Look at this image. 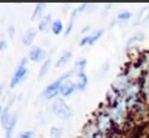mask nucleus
<instances>
[{"mask_svg": "<svg viewBox=\"0 0 149 138\" xmlns=\"http://www.w3.org/2000/svg\"><path fill=\"white\" fill-rule=\"evenodd\" d=\"M50 67H51V60H50V59H47L46 61H45L43 64H42L41 69H39V73H38V77H39V78H43V77L46 76L47 73H49Z\"/></svg>", "mask_w": 149, "mask_h": 138, "instance_id": "12", "label": "nucleus"}, {"mask_svg": "<svg viewBox=\"0 0 149 138\" xmlns=\"http://www.w3.org/2000/svg\"><path fill=\"white\" fill-rule=\"evenodd\" d=\"M50 136H51V138H62L63 130L60 128H58V126H52L50 129Z\"/></svg>", "mask_w": 149, "mask_h": 138, "instance_id": "18", "label": "nucleus"}, {"mask_svg": "<svg viewBox=\"0 0 149 138\" xmlns=\"http://www.w3.org/2000/svg\"><path fill=\"white\" fill-rule=\"evenodd\" d=\"M17 138H34V132H31V130L22 132V133L18 134Z\"/></svg>", "mask_w": 149, "mask_h": 138, "instance_id": "21", "label": "nucleus"}, {"mask_svg": "<svg viewBox=\"0 0 149 138\" xmlns=\"http://www.w3.org/2000/svg\"><path fill=\"white\" fill-rule=\"evenodd\" d=\"M28 73H29V69L24 65H18L17 70L15 72L12 77V81H10V87H15L16 85H18L20 82H22L24 79L28 77Z\"/></svg>", "mask_w": 149, "mask_h": 138, "instance_id": "3", "label": "nucleus"}, {"mask_svg": "<svg viewBox=\"0 0 149 138\" xmlns=\"http://www.w3.org/2000/svg\"><path fill=\"white\" fill-rule=\"evenodd\" d=\"M51 111L56 117H60V119H70L72 116V110L70 108V106L63 99H60V98L56 99L55 102H52Z\"/></svg>", "mask_w": 149, "mask_h": 138, "instance_id": "2", "label": "nucleus"}, {"mask_svg": "<svg viewBox=\"0 0 149 138\" xmlns=\"http://www.w3.org/2000/svg\"><path fill=\"white\" fill-rule=\"evenodd\" d=\"M89 29H90V26H86V28H85V29H82V33H86V31L89 30Z\"/></svg>", "mask_w": 149, "mask_h": 138, "instance_id": "27", "label": "nucleus"}, {"mask_svg": "<svg viewBox=\"0 0 149 138\" xmlns=\"http://www.w3.org/2000/svg\"><path fill=\"white\" fill-rule=\"evenodd\" d=\"M45 7H46V4H43V3H39V4H37L36 8H34L33 16H31V20H36V18H38V16H41L42 12H43V8Z\"/></svg>", "mask_w": 149, "mask_h": 138, "instance_id": "17", "label": "nucleus"}, {"mask_svg": "<svg viewBox=\"0 0 149 138\" xmlns=\"http://www.w3.org/2000/svg\"><path fill=\"white\" fill-rule=\"evenodd\" d=\"M80 46H85V44H88V37H84V38L80 41Z\"/></svg>", "mask_w": 149, "mask_h": 138, "instance_id": "25", "label": "nucleus"}, {"mask_svg": "<svg viewBox=\"0 0 149 138\" xmlns=\"http://www.w3.org/2000/svg\"><path fill=\"white\" fill-rule=\"evenodd\" d=\"M85 65H86V61H85V59H81L80 61H77L76 64V73H85Z\"/></svg>", "mask_w": 149, "mask_h": 138, "instance_id": "20", "label": "nucleus"}, {"mask_svg": "<svg viewBox=\"0 0 149 138\" xmlns=\"http://www.w3.org/2000/svg\"><path fill=\"white\" fill-rule=\"evenodd\" d=\"M16 121H17V115H13L9 125H8V128L5 129V138H12V133H13V129H15Z\"/></svg>", "mask_w": 149, "mask_h": 138, "instance_id": "13", "label": "nucleus"}, {"mask_svg": "<svg viewBox=\"0 0 149 138\" xmlns=\"http://www.w3.org/2000/svg\"><path fill=\"white\" fill-rule=\"evenodd\" d=\"M102 35H103V30H102V29H101V30H97L94 34H93V35L88 37V44H90V46H92V44H94Z\"/></svg>", "mask_w": 149, "mask_h": 138, "instance_id": "15", "label": "nucleus"}, {"mask_svg": "<svg viewBox=\"0 0 149 138\" xmlns=\"http://www.w3.org/2000/svg\"><path fill=\"white\" fill-rule=\"evenodd\" d=\"M131 12H128V10H124V12H122V13H119L118 14V21L119 22H126V21H128L130 18H131Z\"/></svg>", "mask_w": 149, "mask_h": 138, "instance_id": "19", "label": "nucleus"}, {"mask_svg": "<svg viewBox=\"0 0 149 138\" xmlns=\"http://www.w3.org/2000/svg\"><path fill=\"white\" fill-rule=\"evenodd\" d=\"M73 74H76V70L68 72V73L63 74V76L59 77L55 82H52V83H50L49 86H46V89L43 90V97L47 98V99H50V98H54L55 95H58L59 94V90H60V86H62L63 81L67 79V78H70V77H72Z\"/></svg>", "mask_w": 149, "mask_h": 138, "instance_id": "1", "label": "nucleus"}, {"mask_svg": "<svg viewBox=\"0 0 149 138\" xmlns=\"http://www.w3.org/2000/svg\"><path fill=\"white\" fill-rule=\"evenodd\" d=\"M5 50H7V42L0 41V51H5Z\"/></svg>", "mask_w": 149, "mask_h": 138, "instance_id": "23", "label": "nucleus"}, {"mask_svg": "<svg viewBox=\"0 0 149 138\" xmlns=\"http://www.w3.org/2000/svg\"><path fill=\"white\" fill-rule=\"evenodd\" d=\"M36 35H37V30H36V29H29V30H26L25 34H24V37H22L24 46H30V44L33 43Z\"/></svg>", "mask_w": 149, "mask_h": 138, "instance_id": "7", "label": "nucleus"}, {"mask_svg": "<svg viewBox=\"0 0 149 138\" xmlns=\"http://www.w3.org/2000/svg\"><path fill=\"white\" fill-rule=\"evenodd\" d=\"M51 30H52V33H54L55 35H59V34L63 31V23H62V21H60V20L54 21V22H52V25H51Z\"/></svg>", "mask_w": 149, "mask_h": 138, "instance_id": "16", "label": "nucleus"}, {"mask_svg": "<svg viewBox=\"0 0 149 138\" xmlns=\"http://www.w3.org/2000/svg\"><path fill=\"white\" fill-rule=\"evenodd\" d=\"M0 90H1V86H0Z\"/></svg>", "mask_w": 149, "mask_h": 138, "instance_id": "30", "label": "nucleus"}, {"mask_svg": "<svg viewBox=\"0 0 149 138\" xmlns=\"http://www.w3.org/2000/svg\"><path fill=\"white\" fill-rule=\"evenodd\" d=\"M72 59V54H71L70 51H67V52H64V54L62 55V57L59 59V61L56 63V67L59 68V67H63V65H65L70 60Z\"/></svg>", "mask_w": 149, "mask_h": 138, "instance_id": "14", "label": "nucleus"}, {"mask_svg": "<svg viewBox=\"0 0 149 138\" xmlns=\"http://www.w3.org/2000/svg\"><path fill=\"white\" fill-rule=\"evenodd\" d=\"M10 120H12V116H10V113H9V110L5 108V111L1 115V126L3 128L7 129L8 125H9V123H10Z\"/></svg>", "mask_w": 149, "mask_h": 138, "instance_id": "11", "label": "nucleus"}, {"mask_svg": "<svg viewBox=\"0 0 149 138\" xmlns=\"http://www.w3.org/2000/svg\"><path fill=\"white\" fill-rule=\"evenodd\" d=\"M107 68H109V63H106L105 67H103V72H106V69H107Z\"/></svg>", "mask_w": 149, "mask_h": 138, "instance_id": "28", "label": "nucleus"}, {"mask_svg": "<svg viewBox=\"0 0 149 138\" xmlns=\"http://www.w3.org/2000/svg\"><path fill=\"white\" fill-rule=\"evenodd\" d=\"M88 138H105V136H103L101 132H97L95 134H93V136H90V137H88Z\"/></svg>", "mask_w": 149, "mask_h": 138, "instance_id": "24", "label": "nucleus"}, {"mask_svg": "<svg viewBox=\"0 0 149 138\" xmlns=\"http://www.w3.org/2000/svg\"><path fill=\"white\" fill-rule=\"evenodd\" d=\"M46 51L42 48H39V47H33L30 51V54H29V59L31 60V61H41V60H43L45 57H46Z\"/></svg>", "mask_w": 149, "mask_h": 138, "instance_id": "6", "label": "nucleus"}, {"mask_svg": "<svg viewBox=\"0 0 149 138\" xmlns=\"http://www.w3.org/2000/svg\"><path fill=\"white\" fill-rule=\"evenodd\" d=\"M76 89H77L76 82L71 81V78H67L63 81L62 86H60V90H59V94L63 95V97H70L71 94H73V91Z\"/></svg>", "mask_w": 149, "mask_h": 138, "instance_id": "5", "label": "nucleus"}, {"mask_svg": "<svg viewBox=\"0 0 149 138\" xmlns=\"http://www.w3.org/2000/svg\"><path fill=\"white\" fill-rule=\"evenodd\" d=\"M13 34H15V26H9V35L13 37Z\"/></svg>", "mask_w": 149, "mask_h": 138, "instance_id": "26", "label": "nucleus"}, {"mask_svg": "<svg viewBox=\"0 0 149 138\" xmlns=\"http://www.w3.org/2000/svg\"><path fill=\"white\" fill-rule=\"evenodd\" d=\"M122 116H123V106L122 104H118L116 107H114L110 112V117L113 119L114 121L116 123H120L122 121Z\"/></svg>", "mask_w": 149, "mask_h": 138, "instance_id": "8", "label": "nucleus"}, {"mask_svg": "<svg viewBox=\"0 0 149 138\" xmlns=\"http://www.w3.org/2000/svg\"><path fill=\"white\" fill-rule=\"evenodd\" d=\"M77 76V81H76V87L79 90H84L88 85V77L85 76V73H76Z\"/></svg>", "mask_w": 149, "mask_h": 138, "instance_id": "9", "label": "nucleus"}, {"mask_svg": "<svg viewBox=\"0 0 149 138\" xmlns=\"http://www.w3.org/2000/svg\"><path fill=\"white\" fill-rule=\"evenodd\" d=\"M97 128H98V130L100 132H106L107 129H110V126H111V117H110V115H107V113H105V112H101L100 115H98V117H97Z\"/></svg>", "mask_w": 149, "mask_h": 138, "instance_id": "4", "label": "nucleus"}, {"mask_svg": "<svg viewBox=\"0 0 149 138\" xmlns=\"http://www.w3.org/2000/svg\"><path fill=\"white\" fill-rule=\"evenodd\" d=\"M50 23H51V14H46L41 21H39V26L38 29L41 31H46L50 28Z\"/></svg>", "mask_w": 149, "mask_h": 138, "instance_id": "10", "label": "nucleus"}, {"mask_svg": "<svg viewBox=\"0 0 149 138\" xmlns=\"http://www.w3.org/2000/svg\"><path fill=\"white\" fill-rule=\"evenodd\" d=\"M88 7H90V5L89 4H81V5H79V8H76V9H77V12H84Z\"/></svg>", "mask_w": 149, "mask_h": 138, "instance_id": "22", "label": "nucleus"}, {"mask_svg": "<svg viewBox=\"0 0 149 138\" xmlns=\"http://www.w3.org/2000/svg\"><path fill=\"white\" fill-rule=\"evenodd\" d=\"M3 115V110H1V106H0V116Z\"/></svg>", "mask_w": 149, "mask_h": 138, "instance_id": "29", "label": "nucleus"}]
</instances>
